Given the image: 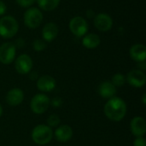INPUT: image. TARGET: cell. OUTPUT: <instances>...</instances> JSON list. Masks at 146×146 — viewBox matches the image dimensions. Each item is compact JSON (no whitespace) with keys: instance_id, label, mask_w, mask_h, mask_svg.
<instances>
[{"instance_id":"cell-1","label":"cell","mask_w":146,"mask_h":146,"mask_svg":"<svg viewBox=\"0 0 146 146\" xmlns=\"http://www.w3.org/2000/svg\"><path fill=\"white\" fill-rule=\"evenodd\" d=\"M104 114L110 121H120L127 114V104L121 98L113 97L106 103Z\"/></svg>"},{"instance_id":"cell-19","label":"cell","mask_w":146,"mask_h":146,"mask_svg":"<svg viewBox=\"0 0 146 146\" xmlns=\"http://www.w3.org/2000/svg\"><path fill=\"white\" fill-rule=\"evenodd\" d=\"M39 8L44 11L54 10L60 3L61 0H36Z\"/></svg>"},{"instance_id":"cell-13","label":"cell","mask_w":146,"mask_h":146,"mask_svg":"<svg viewBox=\"0 0 146 146\" xmlns=\"http://www.w3.org/2000/svg\"><path fill=\"white\" fill-rule=\"evenodd\" d=\"M58 32H59L58 27L56 23L54 22L46 23L42 29L43 39L46 42H51L56 38Z\"/></svg>"},{"instance_id":"cell-6","label":"cell","mask_w":146,"mask_h":146,"mask_svg":"<svg viewBox=\"0 0 146 146\" xmlns=\"http://www.w3.org/2000/svg\"><path fill=\"white\" fill-rule=\"evenodd\" d=\"M69 30L76 37H83L88 31V23L82 16H75L72 18L68 24Z\"/></svg>"},{"instance_id":"cell-11","label":"cell","mask_w":146,"mask_h":146,"mask_svg":"<svg viewBox=\"0 0 146 146\" xmlns=\"http://www.w3.org/2000/svg\"><path fill=\"white\" fill-rule=\"evenodd\" d=\"M130 129L132 133L136 137H143L146 132L145 120L141 116L134 117L130 123Z\"/></svg>"},{"instance_id":"cell-22","label":"cell","mask_w":146,"mask_h":146,"mask_svg":"<svg viewBox=\"0 0 146 146\" xmlns=\"http://www.w3.org/2000/svg\"><path fill=\"white\" fill-rule=\"evenodd\" d=\"M47 123H48V127H56L60 124V118L56 115H51L49 116V118L47 120Z\"/></svg>"},{"instance_id":"cell-17","label":"cell","mask_w":146,"mask_h":146,"mask_svg":"<svg viewBox=\"0 0 146 146\" xmlns=\"http://www.w3.org/2000/svg\"><path fill=\"white\" fill-rule=\"evenodd\" d=\"M98 93L105 99H110L116 93V87L110 81L102 82L98 86Z\"/></svg>"},{"instance_id":"cell-28","label":"cell","mask_w":146,"mask_h":146,"mask_svg":"<svg viewBox=\"0 0 146 146\" xmlns=\"http://www.w3.org/2000/svg\"><path fill=\"white\" fill-rule=\"evenodd\" d=\"M139 70H141V71H143V70H145L146 68V65H145V61H144V62H139Z\"/></svg>"},{"instance_id":"cell-30","label":"cell","mask_w":146,"mask_h":146,"mask_svg":"<svg viewBox=\"0 0 146 146\" xmlns=\"http://www.w3.org/2000/svg\"><path fill=\"white\" fill-rule=\"evenodd\" d=\"M2 114H3V108H2V106H1V104H0V117H1V115H2Z\"/></svg>"},{"instance_id":"cell-23","label":"cell","mask_w":146,"mask_h":146,"mask_svg":"<svg viewBox=\"0 0 146 146\" xmlns=\"http://www.w3.org/2000/svg\"><path fill=\"white\" fill-rule=\"evenodd\" d=\"M36 0H15L16 3L22 8H29L32 6Z\"/></svg>"},{"instance_id":"cell-4","label":"cell","mask_w":146,"mask_h":146,"mask_svg":"<svg viewBox=\"0 0 146 146\" xmlns=\"http://www.w3.org/2000/svg\"><path fill=\"white\" fill-rule=\"evenodd\" d=\"M23 20L28 28L35 29L38 27L43 21V13L36 7H30L24 13Z\"/></svg>"},{"instance_id":"cell-27","label":"cell","mask_w":146,"mask_h":146,"mask_svg":"<svg viewBox=\"0 0 146 146\" xmlns=\"http://www.w3.org/2000/svg\"><path fill=\"white\" fill-rule=\"evenodd\" d=\"M16 44H15V46L16 47H19V48H21L22 46H24V44H25V42H24V39H21V38H19V39H17V41H16V43H15Z\"/></svg>"},{"instance_id":"cell-18","label":"cell","mask_w":146,"mask_h":146,"mask_svg":"<svg viewBox=\"0 0 146 146\" xmlns=\"http://www.w3.org/2000/svg\"><path fill=\"white\" fill-rule=\"evenodd\" d=\"M100 37L96 33H88L83 36L82 44L86 49H95L100 44Z\"/></svg>"},{"instance_id":"cell-8","label":"cell","mask_w":146,"mask_h":146,"mask_svg":"<svg viewBox=\"0 0 146 146\" xmlns=\"http://www.w3.org/2000/svg\"><path fill=\"white\" fill-rule=\"evenodd\" d=\"M94 26L101 32H108L113 27V19L106 13H99L94 16Z\"/></svg>"},{"instance_id":"cell-26","label":"cell","mask_w":146,"mask_h":146,"mask_svg":"<svg viewBox=\"0 0 146 146\" xmlns=\"http://www.w3.org/2000/svg\"><path fill=\"white\" fill-rule=\"evenodd\" d=\"M7 10V7L6 4L4 3V2H3L2 0H0V15H3L6 13Z\"/></svg>"},{"instance_id":"cell-16","label":"cell","mask_w":146,"mask_h":146,"mask_svg":"<svg viewBox=\"0 0 146 146\" xmlns=\"http://www.w3.org/2000/svg\"><path fill=\"white\" fill-rule=\"evenodd\" d=\"M130 56L133 60L140 62L145 61L146 58V47L143 44H133L129 50Z\"/></svg>"},{"instance_id":"cell-29","label":"cell","mask_w":146,"mask_h":146,"mask_svg":"<svg viewBox=\"0 0 146 146\" xmlns=\"http://www.w3.org/2000/svg\"><path fill=\"white\" fill-rule=\"evenodd\" d=\"M142 99H143V104H145L146 103V95L145 94H144L143 95V98H142Z\"/></svg>"},{"instance_id":"cell-5","label":"cell","mask_w":146,"mask_h":146,"mask_svg":"<svg viewBox=\"0 0 146 146\" xmlns=\"http://www.w3.org/2000/svg\"><path fill=\"white\" fill-rule=\"evenodd\" d=\"M50 98L44 93L36 94L31 100L30 107L34 114L40 115L44 113L50 106Z\"/></svg>"},{"instance_id":"cell-15","label":"cell","mask_w":146,"mask_h":146,"mask_svg":"<svg viewBox=\"0 0 146 146\" xmlns=\"http://www.w3.org/2000/svg\"><path fill=\"white\" fill-rule=\"evenodd\" d=\"M54 135L58 142L65 143L71 139L73 136V129L68 125H62L56 129Z\"/></svg>"},{"instance_id":"cell-21","label":"cell","mask_w":146,"mask_h":146,"mask_svg":"<svg viewBox=\"0 0 146 146\" xmlns=\"http://www.w3.org/2000/svg\"><path fill=\"white\" fill-rule=\"evenodd\" d=\"M33 48L35 51H42L46 48V43L43 39H35L33 43Z\"/></svg>"},{"instance_id":"cell-2","label":"cell","mask_w":146,"mask_h":146,"mask_svg":"<svg viewBox=\"0 0 146 146\" xmlns=\"http://www.w3.org/2000/svg\"><path fill=\"white\" fill-rule=\"evenodd\" d=\"M18 30V21L12 15H4L0 19V36L3 38H13Z\"/></svg>"},{"instance_id":"cell-20","label":"cell","mask_w":146,"mask_h":146,"mask_svg":"<svg viewBox=\"0 0 146 146\" xmlns=\"http://www.w3.org/2000/svg\"><path fill=\"white\" fill-rule=\"evenodd\" d=\"M126 82V78L125 76L122 74H120V73H117L115 74L113 77H112V84L116 87H121Z\"/></svg>"},{"instance_id":"cell-14","label":"cell","mask_w":146,"mask_h":146,"mask_svg":"<svg viewBox=\"0 0 146 146\" xmlns=\"http://www.w3.org/2000/svg\"><path fill=\"white\" fill-rule=\"evenodd\" d=\"M37 87L39 91L44 92H50L56 87V80L50 75H43L38 79Z\"/></svg>"},{"instance_id":"cell-24","label":"cell","mask_w":146,"mask_h":146,"mask_svg":"<svg viewBox=\"0 0 146 146\" xmlns=\"http://www.w3.org/2000/svg\"><path fill=\"white\" fill-rule=\"evenodd\" d=\"M134 146H146L145 139L144 137H137V139L133 142Z\"/></svg>"},{"instance_id":"cell-12","label":"cell","mask_w":146,"mask_h":146,"mask_svg":"<svg viewBox=\"0 0 146 146\" xmlns=\"http://www.w3.org/2000/svg\"><path fill=\"white\" fill-rule=\"evenodd\" d=\"M24 99V93L20 88H14L8 92L6 102L10 106L20 105Z\"/></svg>"},{"instance_id":"cell-10","label":"cell","mask_w":146,"mask_h":146,"mask_svg":"<svg viewBox=\"0 0 146 146\" xmlns=\"http://www.w3.org/2000/svg\"><path fill=\"white\" fill-rule=\"evenodd\" d=\"M127 80L130 86L139 88L145 86L146 81V76L145 73L139 69L131 70L127 76Z\"/></svg>"},{"instance_id":"cell-25","label":"cell","mask_w":146,"mask_h":146,"mask_svg":"<svg viewBox=\"0 0 146 146\" xmlns=\"http://www.w3.org/2000/svg\"><path fill=\"white\" fill-rule=\"evenodd\" d=\"M62 99H61L60 98H54L51 100V104H52V106L55 107V108L60 107V106L62 105Z\"/></svg>"},{"instance_id":"cell-9","label":"cell","mask_w":146,"mask_h":146,"mask_svg":"<svg viewBox=\"0 0 146 146\" xmlns=\"http://www.w3.org/2000/svg\"><path fill=\"white\" fill-rule=\"evenodd\" d=\"M15 68V70L21 74H28L33 68V60L28 55L21 54L16 58Z\"/></svg>"},{"instance_id":"cell-3","label":"cell","mask_w":146,"mask_h":146,"mask_svg":"<svg viewBox=\"0 0 146 146\" xmlns=\"http://www.w3.org/2000/svg\"><path fill=\"white\" fill-rule=\"evenodd\" d=\"M53 137L51 128L46 125H38L32 132V139L37 145H44L50 142Z\"/></svg>"},{"instance_id":"cell-7","label":"cell","mask_w":146,"mask_h":146,"mask_svg":"<svg viewBox=\"0 0 146 146\" xmlns=\"http://www.w3.org/2000/svg\"><path fill=\"white\" fill-rule=\"evenodd\" d=\"M16 47L13 43L6 42L0 45V62L9 64L15 58Z\"/></svg>"}]
</instances>
